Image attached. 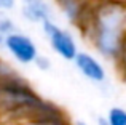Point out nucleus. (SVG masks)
Wrapping results in <instances>:
<instances>
[{
    "instance_id": "1",
    "label": "nucleus",
    "mask_w": 126,
    "mask_h": 125,
    "mask_svg": "<svg viewBox=\"0 0 126 125\" xmlns=\"http://www.w3.org/2000/svg\"><path fill=\"white\" fill-rule=\"evenodd\" d=\"M88 40L101 56L118 60L126 47V3L104 0L91 10Z\"/></svg>"
},
{
    "instance_id": "2",
    "label": "nucleus",
    "mask_w": 126,
    "mask_h": 125,
    "mask_svg": "<svg viewBox=\"0 0 126 125\" xmlns=\"http://www.w3.org/2000/svg\"><path fill=\"white\" fill-rule=\"evenodd\" d=\"M42 32L45 34L51 50L59 58H62L65 61L75 60V56L78 55V47H77L74 35L69 31L59 27L53 19H49V21H45L42 24Z\"/></svg>"
},
{
    "instance_id": "3",
    "label": "nucleus",
    "mask_w": 126,
    "mask_h": 125,
    "mask_svg": "<svg viewBox=\"0 0 126 125\" xmlns=\"http://www.w3.org/2000/svg\"><path fill=\"white\" fill-rule=\"evenodd\" d=\"M3 48L19 64H32V62H35V60L38 56V50H37L35 42L27 34L18 31V29L6 37Z\"/></svg>"
},
{
    "instance_id": "4",
    "label": "nucleus",
    "mask_w": 126,
    "mask_h": 125,
    "mask_svg": "<svg viewBox=\"0 0 126 125\" xmlns=\"http://www.w3.org/2000/svg\"><path fill=\"white\" fill-rule=\"evenodd\" d=\"M74 64L78 69V72L93 83H102L107 79V72L102 62L88 51H78L74 60Z\"/></svg>"
},
{
    "instance_id": "5",
    "label": "nucleus",
    "mask_w": 126,
    "mask_h": 125,
    "mask_svg": "<svg viewBox=\"0 0 126 125\" xmlns=\"http://www.w3.org/2000/svg\"><path fill=\"white\" fill-rule=\"evenodd\" d=\"M21 16L32 24H43L53 19V8L46 0H21Z\"/></svg>"
},
{
    "instance_id": "6",
    "label": "nucleus",
    "mask_w": 126,
    "mask_h": 125,
    "mask_svg": "<svg viewBox=\"0 0 126 125\" xmlns=\"http://www.w3.org/2000/svg\"><path fill=\"white\" fill-rule=\"evenodd\" d=\"M22 125H70V124H69L67 117L64 114L58 112V114H49V116H42V117L26 120V122H22Z\"/></svg>"
},
{
    "instance_id": "7",
    "label": "nucleus",
    "mask_w": 126,
    "mask_h": 125,
    "mask_svg": "<svg viewBox=\"0 0 126 125\" xmlns=\"http://www.w3.org/2000/svg\"><path fill=\"white\" fill-rule=\"evenodd\" d=\"M16 31L15 21L8 16V13L0 11V48L5 47V40L11 32Z\"/></svg>"
},
{
    "instance_id": "8",
    "label": "nucleus",
    "mask_w": 126,
    "mask_h": 125,
    "mask_svg": "<svg viewBox=\"0 0 126 125\" xmlns=\"http://www.w3.org/2000/svg\"><path fill=\"white\" fill-rule=\"evenodd\" d=\"M109 125H126V109L121 106H113L105 114Z\"/></svg>"
},
{
    "instance_id": "9",
    "label": "nucleus",
    "mask_w": 126,
    "mask_h": 125,
    "mask_svg": "<svg viewBox=\"0 0 126 125\" xmlns=\"http://www.w3.org/2000/svg\"><path fill=\"white\" fill-rule=\"evenodd\" d=\"M34 64L37 66V69H40V71H48V69L51 67V61H49V58L43 56V55H38Z\"/></svg>"
},
{
    "instance_id": "10",
    "label": "nucleus",
    "mask_w": 126,
    "mask_h": 125,
    "mask_svg": "<svg viewBox=\"0 0 126 125\" xmlns=\"http://www.w3.org/2000/svg\"><path fill=\"white\" fill-rule=\"evenodd\" d=\"M16 6V0H0V11H11Z\"/></svg>"
},
{
    "instance_id": "11",
    "label": "nucleus",
    "mask_w": 126,
    "mask_h": 125,
    "mask_svg": "<svg viewBox=\"0 0 126 125\" xmlns=\"http://www.w3.org/2000/svg\"><path fill=\"white\" fill-rule=\"evenodd\" d=\"M97 125H109V122H107L105 117H99V119H97Z\"/></svg>"
},
{
    "instance_id": "12",
    "label": "nucleus",
    "mask_w": 126,
    "mask_h": 125,
    "mask_svg": "<svg viewBox=\"0 0 126 125\" xmlns=\"http://www.w3.org/2000/svg\"><path fill=\"white\" fill-rule=\"evenodd\" d=\"M74 125H89V124H86V122H83V120H77Z\"/></svg>"
},
{
    "instance_id": "13",
    "label": "nucleus",
    "mask_w": 126,
    "mask_h": 125,
    "mask_svg": "<svg viewBox=\"0 0 126 125\" xmlns=\"http://www.w3.org/2000/svg\"><path fill=\"white\" fill-rule=\"evenodd\" d=\"M115 2H123V3H126V0H115Z\"/></svg>"
}]
</instances>
